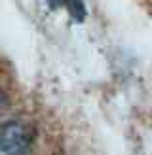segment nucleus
<instances>
[{"label": "nucleus", "instance_id": "obj_1", "mask_svg": "<svg viewBox=\"0 0 152 155\" xmlns=\"http://www.w3.org/2000/svg\"><path fill=\"white\" fill-rule=\"evenodd\" d=\"M30 142H33V134L30 130L21 125V123H8L2 129V150L8 155H25L30 148Z\"/></svg>", "mask_w": 152, "mask_h": 155}, {"label": "nucleus", "instance_id": "obj_2", "mask_svg": "<svg viewBox=\"0 0 152 155\" xmlns=\"http://www.w3.org/2000/svg\"><path fill=\"white\" fill-rule=\"evenodd\" d=\"M51 8H67L76 21H84L86 17V6L84 0H46Z\"/></svg>", "mask_w": 152, "mask_h": 155}]
</instances>
